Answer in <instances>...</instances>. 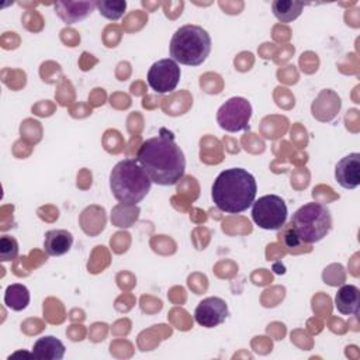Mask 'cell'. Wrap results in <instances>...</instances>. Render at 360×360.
<instances>
[{
  "label": "cell",
  "instance_id": "6",
  "mask_svg": "<svg viewBox=\"0 0 360 360\" xmlns=\"http://www.w3.org/2000/svg\"><path fill=\"white\" fill-rule=\"evenodd\" d=\"M288 210L285 201L276 194L259 197L252 204L253 222L266 231H278L287 221Z\"/></svg>",
  "mask_w": 360,
  "mask_h": 360
},
{
  "label": "cell",
  "instance_id": "17",
  "mask_svg": "<svg viewBox=\"0 0 360 360\" xmlns=\"http://www.w3.org/2000/svg\"><path fill=\"white\" fill-rule=\"evenodd\" d=\"M96 7L103 17L111 21H117L124 15L127 10V1L125 0H98L96 1Z\"/></svg>",
  "mask_w": 360,
  "mask_h": 360
},
{
  "label": "cell",
  "instance_id": "14",
  "mask_svg": "<svg viewBox=\"0 0 360 360\" xmlns=\"http://www.w3.org/2000/svg\"><path fill=\"white\" fill-rule=\"evenodd\" d=\"M360 304V291L353 284L342 285L335 295V307L342 315H356Z\"/></svg>",
  "mask_w": 360,
  "mask_h": 360
},
{
  "label": "cell",
  "instance_id": "10",
  "mask_svg": "<svg viewBox=\"0 0 360 360\" xmlns=\"http://www.w3.org/2000/svg\"><path fill=\"white\" fill-rule=\"evenodd\" d=\"M335 179L346 190H353L360 184V153L353 152L342 158L335 166Z\"/></svg>",
  "mask_w": 360,
  "mask_h": 360
},
{
  "label": "cell",
  "instance_id": "8",
  "mask_svg": "<svg viewBox=\"0 0 360 360\" xmlns=\"http://www.w3.org/2000/svg\"><path fill=\"white\" fill-rule=\"evenodd\" d=\"M181 70L177 62L172 58H165L155 62L148 70V84L149 87L160 94L173 91L180 80Z\"/></svg>",
  "mask_w": 360,
  "mask_h": 360
},
{
  "label": "cell",
  "instance_id": "16",
  "mask_svg": "<svg viewBox=\"0 0 360 360\" xmlns=\"http://www.w3.org/2000/svg\"><path fill=\"white\" fill-rule=\"evenodd\" d=\"M4 304L13 311H22L30 304V291L24 284H10L4 292Z\"/></svg>",
  "mask_w": 360,
  "mask_h": 360
},
{
  "label": "cell",
  "instance_id": "3",
  "mask_svg": "<svg viewBox=\"0 0 360 360\" xmlns=\"http://www.w3.org/2000/svg\"><path fill=\"white\" fill-rule=\"evenodd\" d=\"M332 228V215L321 202H307L300 207L290 221L284 239L287 246L315 243L322 240Z\"/></svg>",
  "mask_w": 360,
  "mask_h": 360
},
{
  "label": "cell",
  "instance_id": "5",
  "mask_svg": "<svg viewBox=\"0 0 360 360\" xmlns=\"http://www.w3.org/2000/svg\"><path fill=\"white\" fill-rule=\"evenodd\" d=\"M169 49L174 62L187 66H200L211 52V37L202 27L186 24L176 30Z\"/></svg>",
  "mask_w": 360,
  "mask_h": 360
},
{
  "label": "cell",
  "instance_id": "13",
  "mask_svg": "<svg viewBox=\"0 0 360 360\" xmlns=\"http://www.w3.org/2000/svg\"><path fill=\"white\" fill-rule=\"evenodd\" d=\"M65 352V345L55 336H42L32 347V356L41 360H60L63 359Z\"/></svg>",
  "mask_w": 360,
  "mask_h": 360
},
{
  "label": "cell",
  "instance_id": "4",
  "mask_svg": "<svg viewBox=\"0 0 360 360\" xmlns=\"http://www.w3.org/2000/svg\"><path fill=\"white\" fill-rule=\"evenodd\" d=\"M152 180L136 159L120 160L110 173L114 198L124 205H136L150 191Z\"/></svg>",
  "mask_w": 360,
  "mask_h": 360
},
{
  "label": "cell",
  "instance_id": "9",
  "mask_svg": "<svg viewBox=\"0 0 360 360\" xmlns=\"http://www.w3.org/2000/svg\"><path fill=\"white\" fill-rule=\"evenodd\" d=\"M229 315L228 304L219 297H207L198 302L194 319L204 328H215L225 322Z\"/></svg>",
  "mask_w": 360,
  "mask_h": 360
},
{
  "label": "cell",
  "instance_id": "1",
  "mask_svg": "<svg viewBox=\"0 0 360 360\" xmlns=\"http://www.w3.org/2000/svg\"><path fill=\"white\" fill-rule=\"evenodd\" d=\"M135 159L158 186H174L186 172L184 153L173 134L165 128L141 143Z\"/></svg>",
  "mask_w": 360,
  "mask_h": 360
},
{
  "label": "cell",
  "instance_id": "15",
  "mask_svg": "<svg viewBox=\"0 0 360 360\" xmlns=\"http://www.w3.org/2000/svg\"><path fill=\"white\" fill-rule=\"evenodd\" d=\"M304 3L294 0H276L271 3V10L274 17L280 22H291L298 18L302 13Z\"/></svg>",
  "mask_w": 360,
  "mask_h": 360
},
{
  "label": "cell",
  "instance_id": "7",
  "mask_svg": "<svg viewBox=\"0 0 360 360\" xmlns=\"http://www.w3.org/2000/svg\"><path fill=\"white\" fill-rule=\"evenodd\" d=\"M252 104L245 97L228 98L217 111V122L226 132L249 129Z\"/></svg>",
  "mask_w": 360,
  "mask_h": 360
},
{
  "label": "cell",
  "instance_id": "12",
  "mask_svg": "<svg viewBox=\"0 0 360 360\" xmlns=\"http://www.w3.org/2000/svg\"><path fill=\"white\" fill-rule=\"evenodd\" d=\"M73 235L66 229H51L45 233L44 249L49 256H62L70 250Z\"/></svg>",
  "mask_w": 360,
  "mask_h": 360
},
{
  "label": "cell",
  "instance_id": "18",
  "mask_svg": "<svg viewBox=\"0 0 360 360\" xmlns=\"http://www.w3.org/2000/svg\"><path fill=\"white\" fill-rule=\"evenodd\" d=\"M18 256V242L10 235L0 238V259L1 262H11Z\"/></svg>",
  "mask_w": 360,
  "mask_h": 360
},
{
  "label": "cell",
  "instance_id": "11",
  "mask_svg": "<svg viewBox=\"0 0 360 360\" xmlns=\"http://www.w3.org/2000/svg\"><path fill=\"white\" fill-rule=\"evenodd\" d=\"M53 8L63 22L75 24L84 20L94 11L96 1H58Z\"/></svg>",
  "mask_w": 360,
  "mask_h": 360
},
{
  "label": "cell",
  "instance_id": "2",
  "mask_svg": "<svg viewBox=\"0 0 360 360\" xmlns=\"http://www.w3.org/2000/svg\"><path fill=\"white\" fill-rule=\"evenodd\" d=\"M257 193L256 179L242 167L222 170L211 187L214 204L224 212L239 214L252 207Z\"/></svg>",
  "mask_w": 360,
  "mask_h": 360
}]
</instances>
